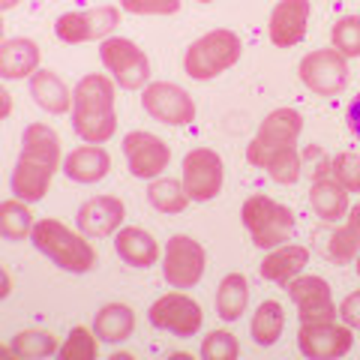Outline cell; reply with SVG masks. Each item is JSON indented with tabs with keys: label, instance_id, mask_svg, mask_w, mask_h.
Masks as SVG:
<instances>
[{
	"label": "cell",
	"instance_id": "1",
	"mask_svg": "<svg viewBox=\"0 0 360 360\" xmlns=\"http://www.w3.org/2000/svg\"><path fill=\"white\" fill-rule=\"evenodd\" d=\"M60 168V135L49 123H30L21 135V153L9 174L13 195L27 201H42L51 186L54 172Z\"/></svg>",
	"mask_w": 360,
	"mask_h": 360
},
{
	"label": "cell",
	"instance_id": "2",
	"mask_svg": "<svg viewBox=\"0 0 360 360\" xmlns=\"http://www.w3.org/2000/svg\"><path fill=\"white\" fill-rule=\"evenodd\" d=\"M115 84L103 72H90L72 90V129L84 144H105L117 132Z\"/></svg>",
	"mask_w": 360,
	"mask_h": 360
},
{
	"label": "cell",
	"instance_id": "3",
	"mask_svg": "<svg viewBox=\"0 0 360 360\" xmlns=\"http://www.w3.org/2000/svg\"><path fill=\"white\" fill-rule=\"evenodd\" d=\"M84 238L87 234L66 229L60 219H51V217L39 219L30 231V243L37 246L45 258H51L60 270H70V274H90L96 264L94 246Z\"/></svg>",
	"mask_w": 360,
	"mask_h": 360
},
{
	"label": "cell",
	"instance_id": "4",
	"mask_svg": "<svg viewBox=\"0 0 360 360\" xmlns=\"http://www.w3.org/2000/svg\"><path fill=\"white\" fill-rule=\"evenodd\" d=\"M240 37L234 30H210L205 37H198L193 45L186 49L184 58V72L195 82H210V78L222 75L225 70H231L240 60Z\"/></svg>",
	"mask_w": 360,
	"mask_h": 360
},
{
	"label": "cell",
	"instance_id": "5",
	"mask_svg": "<svg viewBox=\"0 0 360 360\" xmlns=\"http://www.w3.org/2000/svg\"><path fill=\"white\" fill-rule=\"evenodd\" d=\"M240 219L258 250H276L295 234V213L267 195L246 198L240 207Z\"/></svg>",
	"mask_w": 360,
	"mask_h": 360
},
{
	"label": "cell",
	"instance_id": "6",
	"mask_svg": "<svg viewBox=\"0 0 360 360\" xmlns=\"http://www.w3.org/2000/svg\"><path fill=\"white\" fill-rule=\"evenodd\" d=\"M303 132V117L300 111L295 108H276L262 120L255 139L246 144V162L262 168L264 160L276 150H285V148H297V139Z\"/></svg>",
	"mask_w": 360,
	"mask_h": 360
},
{
	"label": "cell",
	"instance_id": "7",
	"mask_svg": "<svg viewBox=\"0 0 360 360\" xmlns=\"http://www.w3.org/2000/svg\"><path fill=\"white\" fill-rule=\"evenodd\" d=\"M99 60L123 90H144L150 84V60L132 39L108 37L99 45Z\"/></svg>",
	"mask_w": 360,
	"mask_h": 360
},
{
	"label": "cell",
	"instance_id": "8",
	"mask_svg": "<svg viewBox=\"0 0 360 360\" xmlns=\"http://www.w3.org/2000/svg\"><path fill=\"white\" fill-rule=\"evenodd\" d=\"M207 252L189 234H174L162 252V276L172 288H195L205 276Z\"/></svg>",
	"mask_w": 360,
	"mask_h": 360
},
{
	"label": "cell",
	"instance_id": "9",
	"mask_svg": "<svg viewBox=\"0 0 360 360\" xmlns=\"http://www.w3.org/2000/svg\"><path fill=\"white\" fill-rule=\"evenodd\" d=\"M180 180H184L186 193L193 201H213L222 193L225 184V165L222 156L210 148H195L184 156V165H180Z\"/></svg>",
	"mask_w": 360,
	"mask_h": 360
},
{
	"label": "cell",
	"instance_id": "10",
	"mask_svg": "<svg viewBox=\"0 0 360 360\" xmlns=\"http://www.w3.org/2000/svg\"><path fill=\"white\" fill-rule=\"evenodd\" d=\"M300 82L319 96H340L348 84V58L336 49H315L297 66Z\"/></svg>",
	"mask_w": 360,
	"mask_h": 360
},
{
	"label": "cell",
	"instance_id": "11",
	"mask_svg": "<svg viewBox=\"0 0 360 360\" xmlns=\"http://www.w3.org/2000/svg\"><path fill=\"white\" fill-rule=\"evenodd\" d=\"M148 321L156 330H168L180 340H186V336H195L201 330L205 312L184 291H168V295L153 300V307L148 309Z\"/></svg>",
	"mask_w": 360,
	"mask_h": 360
},
{
	"label": "cell",
	"instance_id": "12",
	"mask_svg": "<svg viewBox=\"0 0 360 360\" xmlns=\"http://www.w3.org/2000/svg\"><path fill=\"white\" fill-rule=\"evenodd\" d=\"M354 336L352 328L342 321L336 324V319L330 321H300L297 330V348L303 357L309 360H333L352 352Z\"/></svg>",
	"mask_w": 360,
	"mask_h": 360
},
{
	"label": "cell",
	"instance_id": "13",
	"mask_svg": "<svg viewBox=\"0 0 360 360\" xmlns=\"http://www.w3.org/2000/svg\"><path fill=\"white\" fill-rule=\"evenodd\" d=\"M120 25V9L117 6H94L84 13H63L54 21V37L60 42H94L108 39V33Z\"/></svg>",
	"mask_w": 360,
	"mask_h": 360
},
{
	"label": "cell",
	"instance_id": "14",
	"mask_svg": "<svg viewBox=\"0 0 360 360\" xmlns=\"http://www.w3.org/2000/svg\"><path fill=\"white\" fill-rule=\"evenodd\" d=\"M144 111L165 127H189L195 120V103L184 87L172 82H153L141 90Z\"/></svg>",
	"mask_w": 360,
	"mask_h": 360
},
{
	"label": "cell",
	"instance_id": "15",
	"mask_svg": "<svg viewBox=\"0 0 360 360\" xmlns=\"http://www.w3.org/2000/svg\"><path fill=\"white\" fill-rule=\"evenodd\" d=\"M123 156H127V165H129L132 177L156 180L168 168L172 150H168V144L162 139H156L153 132L135 129L123 139Z\"/></svg>",
	"mask_w": 360,
	"mask_h": 360
},
{
	"label": "cell",
	"instance_id": "16",
	"mask_svg": "<svg viewBox=\"0 0 360 360\" xmlns=\"http://www.w3.org/2000/svg\"><path fill=\"white\" fill-rule=\"evenodd\" d=\"M288 297L295 300L300 321H330L340 315V309L333 307V291L321 276H295L285 285Z\"/></svg>",
	"mask_w": 360,
	"mask_h": 360
},
{
	"label": "cell",
	"instance_id": "17",
	"mask_svg": "<svg viewBox=\"0 0 360 360\" xmlns=\"http://www.w3.org/2000/svg\"><path fill=\"white\" fill-rule=\"evenodd\" d=\"M123 217H127V207L117 195H94L78 207L75 225L87 238H108V234L120 231Z\"/></svg>",
	"mask_w": 360,
	"mask_h": 360
},
{
	"label": "cell",
	"instance_id": "18",
	"mask_svg": "<svg viewBox=\"0 0 360 360\" xmlns=\"http://www.w3.org/2000/svg\"><path fill=\"white\" fill-rule=\"evenodd\" d=\"M309 0H279L267 21V37L276 49H295L307 37Z\"/></svg>",
	"mask_w": 360,
	"mask_h": 360
},
{
	"label": "cell",
	"instance_id": "19",
	"mask_svg": "<svg viewBox=\"0 0 360 360\" xmlns=\"http://www.w3.org/2000/svg\"><path fill=\"white\" fill-rule=\"evenodd\" d=\"M309 264V250L300 243H283L276 250H267V255L262 258V276L267 283L276 285H288L295 276L303 274V267Z\"/></svg>",
	"mask_w": 360,
	"mask_h": 360
},
{
	"label": "cell",
	"instance_id": "20",
	"mask_svg": "<svg viewBox=\"0 0 360 360\" xmlns=\"http://www.w3.org/2000/svg\"><path fill=\"white\" fill-rule=\"evenodd\" d=\"M42 51L39 45L27 39V37H13L0 42V75L6 82H15V78H30L39 70Z\"/></svg>",
	"mask_w": 360,
	"mask_h": 360
},
{
	"label": "cell",
	"instance_id": "21",
	"mask_svg": "<svg viewBox=\"0 0 360 360\" xmlns=\"http://www.w3.org/2000/svg\"><path fill=\"white\" fill-rule=\"evenodd\" d=\"M111 172V156L99 144H84L75 148L72 153H66L63 160V174L75 180V184H99Z\"/></svg>",
	"mask_w": 360,
	"mask_h": 360
},
{
	"label": "cell",
	"instance_id": "22",
	"mask_svg": "<svg viewBox=\"0 0 360 360\" xmlns=\"http://www.w3.org/2000/svg\"><path fill=\"white\" fill-rule=\"evenodd\" d=\"M309 205L319 213V219L324 222H340L348 213V189L336 180L333 174L328 177V172L319 174L309 186Z\"/></svg>",
	"mask_w": 360,
	"mask_h": 360
},
{
	"label": "cell",
	"instance_id": "23",
	"mask_svg": "<svg viewBox=\"0 0 360 360\" xmlns=\"http://www.w3.org/2000/svg\"><path fill=\"white\" fill-rule=\"evenodd\" d=\"M30 96L33 103H37L42 111H49V115H63V111L72 108V90L63 84V78L51 70H37L30 78Z\"/></svg>",
	"mask_w": 360,
	"mask_h": 360
},
{
	"label": "cell",
	"instance_id": "24",
	"mask_svg": "<svg viewBox=\"0 0 360 360\" xmlns=\"http://www.w3.org/2000/svg\"><path fill=\"white\" fill-rule=\"evenodd\" d=\"M115 250L120 262L129 267H153L160 262V243L144 229H135V225H127L115 234Z\"/></svg>",
	"mask_w": 360,
	"mask_h": 360
},
{
	"label": "cell",
	"instance_id": "25",
	"mask_svg": "<svg viewBox=\"0 0 360 360\" xmlns=\"http://www.w3.org/2000/svg\"><path fill=\"white\" fill-rule=\"evenodd\" d=\"M132 330H135V312L127 303H105V307L94 315V333L108 345L129 340Z\"/></svg>",
	"mask_w": 360,
	"mask_h": 360
},
{
	"label": "cell",
	"instance_id": "26",
	"mask_svg": "<svg viewBox=\"0 0 360 360\" xmlns=\"http://www.w3.org/2000/svg\"><path fill=\"white\" fill-rule=\"evenodd\" d=\"M250 303V285L243 274H229L217 288V315L222 321H238Z\"/></svg>",
	"mask_w": 360,
	"mask_h": 360
},
{
	"label": "cell",
	"instance_id": "27",
	"mask_svg": "<svg viewBox=\"0 0 360 360\" xmlns=\"http://www.w3.org/2000/svg\"><path fill=\"white\" fill-rule=\"evenodd\" d=\"M285 328V312L276 300H264L258 303V309L252 312V324H250V333H252V342L258 345H276L279 336H283Z\"/></svg>",
	"mask_w": 360,
	"mask_h": 360
},
{
	"label": "cell",
	"instance_id": "28",
	"mask_svg": "<svg viewBox=\"0 0 360 360\" xmlns=\"http://www.w3.org/2000/svg\"><path fill=\"white\" fill-rule=\"evenodd\" d=\"M189 193L184 186V180H172V177H156L148 186V205L160 213H180L189 205Z\"/></svg>",
	"mask_w": 360,
	"mask_h": 360
},
{
	"label": "cell",
	"instance_id": "29",
	"mask_svg": "<svg viewBox=\"0 0 360 360\" xmlns=\"http://www.w3.org/2000/svg\"><path fill=\"white\" fill-rule=\"evenodd\" d=\"M33 217H30V207H27V201H21V198H6L4 205H0V234H4V240H25L30 238V231H33Z\"/></svg>",
	"mask_w": 360,
	"mask_h": 360
},
{
	"label": "cell",
	"instance_id": "30",
	"mask_svg": "<svg viewBox=\"0 0 360 360\" xmlns=\"http://www.w3.org/2000/svg\"><path fill=\"white\" fill-rule=\"evenodd\" d=\"M9 352H13L15 357H51V354H58L60 352V345L58 340L49 333V330H21L18 336H13V345H9Z\"/></svg>",
	"mask_w": 360,
	"mask_h": 360
},
{
	"label": "cell",
	"instance_id": "31",
	"mask_svg": "<svg viewBox=\"0 0 360 360\" xmlns=\"http://www.w3.org/2000/svg\"><path fill=\"white\" fill-rule=\"evenodd\" d=\"M262 168L267 172L270 180H276V184H283V186H291V184H297L300 180L303 156L297 153V148H285V150L270 153Z\"/></svg>",
	"mask_w": 360,
	"mask_h": 360
},
{
	"label": "cell",
	"instance_id": "32",
	"mask_svg": "<svg viewBox=\"0 0 360 360\" xmlns=\"http://www.w3.org/2000/svg\"><path fill=\"white\" fill-rule=\"evenodd\" d=\"M330 42L345 58H360V15H342L336 21Z\"/></svg>",
	"mask_w": 360,
	"mask_h": 360
},
{
	"label": "cell",
	"instance_id": "33",
	"mask_svg": "<svg viewBox=\"0 0 360 360\" xmlns=\"http://www.w3.org/2000/svg\"><path fill=\"white\" fill-rule=\"evenodd\" d=\"M96 340L99 336L96 333H90L84 328H72L70 336H66V342L60 345V357L63 360H94L99 354V348H96Z\"/></svg>",
	"mask_w": 360,
	"mask_h": 360
},
{
	"label": "cell",
	"instance_id": "34",
	"mask_svg": "<svg viewBox=\"0 0 360 360\" xmlns=\"http://www.w3.org/2000/svg\"><path fill=\"white\" fill-rule=\"evenodd\" d=\"M330 174L340 180L348 193H360V153H336L330 160Z\"/></svg>",
	"mask_w": 360,
	"mask_h": 360
},
{
	"label": "cell",
	"instance_id": "35",
	"mask_svg": "<svg viewBox=\"0 0 360 360\" xmlns=\"http://www.w3.org/2000/svg\"><path fill=\"white\" fill-rule=\"evenodd\" d=\"M238 354H240V345L234 340V333L229 330H213L201 342V357H207V360H234Z\"/></svg>",
	"mask_w": 360,
	"mask_h": 360
},
{
	"label": "cell",
	"instance_id": "36",
	"mask_svg": "<svg viewBox=\"0 0 360 360\" xmlns=\"http://www.w3.org/2000/svg\"><path fill=\"white\" fill-rule=\"evenodd\" d=\"M360 252V238L348 229H340V231H333V238H330V246H328V255L333 258L336 264H348L352 258H357Z\"/></svg>",
	"mask_w": 360,
	"mask_h": 360
},
{
	"label": "cell",
	"instance_id": "37",
	"mask_svg": "<svg viewBox=\"0 0 360 360\" xmlns=\"http://www.w3.org/2000/svg\"><path fill=\"white\" fill-rule=\"evenodd\" d=\"M120 6L132 15H174L180 0H120Z\"/></svg>",
	"mask_w": 360,
	"mask_h": 360
},
{
	"label": "cell",
	"instance_id": "38",
	"mask_svg": "<svg viewBox=\"0 0 360 360\" xmlns=\"http://www.w3.org/2000/svg\"><path fill=\"white\" fill-rule=\"evenodd\" d=\"M340 319L348 324L352 330H360V291H352L345 300H342V307H340Z\"/></svg>",
	"mask_w": 360,
	"mask_h": 360
},
{
	"label": "cell",
	"instance_id": "39",
	"mask_svg": "<svg viewBox=\"0 0 360 360\" xmlns=\"http://www.w3.org/2000/svg\"><path fill=\"white\" fill-rule=\"evenodd\" d=\"M345 123H348V132L354 135V139L360 141V94L348 103V111H345Z\"/></svg>",
	"mask_w": 360,
	"mask_h": 360
},
{
	"label": "cell",
	"instance_id": "40",
	"mask_svg": "<svg viewBox=\"0 0 360 360\" xmlns=\"http://www.w3.org/2000/svg\"><path fill=\"white\" fill-rule=\"evenodd\" d=\"M348 229H352L360 238V205H354L352 210H348Z\"/></svg>",
	"mask_w": 360,
	"mask_h": 360
},
{
	"label": "cell",
	"instance_id": "41",
	"mask_svg": "<svg viewBox=\"0 0 360 360\" xmlns=\"http://www.w3.org/2000/svg\"><path fill=\"white\" fill-rule=\"evenodd\" d=\"M21 4V0H0V9H4V13H9V9H15Z\"/></svg>",
	"mask_w": 360,
	"mask_h": 360
},
{
	"label": "cell",
	"instance_id": "42",
	"mask_svg": "<svg viewBox=\"0 0 360 360\" xmlns=\"http://www.w3.org/2000/svg\"><path fill=\"white\" fill-rule=\"evenodd\" d=\"M0 96H4V115H9V94L4 90V94H0Z\"/></svg>",
	"mask_w": 360,
	"mask_h": 360
},
{
	"label": "cell",
	"instance_id": "43",
	"mask_svg": "<svg viewBox=\"0 0 360 360\" xmlns=\"http://www.w3.org/2000/svg\"><path fill=\"white\" fill-rule=\"evenodd\" d=\"M354 267H357V276H360V252H357V258H354Z\"/></svg>",
	"mask_w": 360,
	"mask_h": 360
},
{
	"label": "cell",
	"instance_id": "44",
	"mask_svg": "<svg viewBox=\"0 0 360 360\" xmlns=\"http://www.w3.org/2000/svg\"><path fill=\"white\" fill-rule=\"evenodd\" d=\"M198 4H213V0H198Z\"/></svg>",
	"mask_w": 360,
	"mask_h": 360
}]
</instances>
